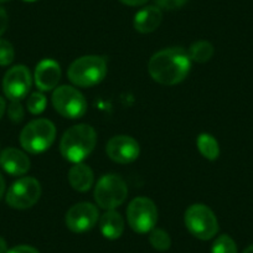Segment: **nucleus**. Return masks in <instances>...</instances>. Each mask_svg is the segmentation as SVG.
Listing matches in <instances>:
<instances>
[{
	"label": "nucleus",
	"instance_id": "1",
	"mask_svg": "<svg viewBox=\"0 0 253 253\" xmlns=\"http://www.w3.org/2000/svg\"><path fill=\"white\" fill-rule=\"evenodd\" d=\"M191 70V58L181 47H170L158 51L148 63V71L155 82L164 86H174L184 81Z\"/></svg>",
	"mask_w": 253,
	"mask_h": 253
},
{
	"label": "nucleus",
	"instance_id": "2",
	"mask_svg": "<svg viewBox=\"0 0 253 253\" xmlns=\"http://www.w3.org/2000/svg\"><path fill=\"white\" fill-rule=\"evenodd\" d=\"M96 144V130L88 124H77L63 133L60 150L65 159L79 164L93 152Z\"/></svg>",
	"mask_w": 253,
	"mask_h": 253
},
{
	"label": "nucleus",
	"instance_id": "3",
	"mask_svg": "<svg viewBox=\"0 0 253 253\" xmlns=\"http://www.w3.org/2000/svg\"><path fill=\"white\" fill-rule=\"evenodd\" d=\"M107 75V63L101 56L88 55L77 58L70 65L67 76L79 87H92L101 84Z\"/></svg>",
	"mask_w": 253,
	"mask_h": 253
},
{
	"label": "nucleus",
	"instance_id": "4",
	"mask_svg": "<svg viewBox=\"0 0 253 253\" xmlns=\"http://www.w3.org/2000/svg\"><path fill=\"white\" fill-rule=\"evenodd\" d=\"M56 126L48 119H35L24 126L20 133V144L31 154H41L53 144Z\"/></svg>",
	"mask_w": 253,
	"mask_h": 253
},
{
	"label": "nucleus",
	"instance_id": "5",
	"mask_svg": "<svg viewBox=\"0 0 253 253\" xmlns=\"http://www.w3.org/2000/svg\"><path fill=\"white\" fill-rule=\"evenodd\" d=\"M184 221L189 232L199 240H211L218 232L216 215L209 206L203 204L190 206L185 212Z\"/></svg>",
	"mask_w": 253,
	"mask_h": 253
},
{
	"label": "nucleus",
	"instance_id": "6",
	"mask_svg": "<svg viewBox=\"0 0 253 253\" xmlns=\"http://www.w3.org/2000/svg\"><path fill=\"white\" fill-rule=\"evenodd\" d=\"M128 186L119 175H103L94 187V200L104 210H114L126 201Z\"/></svg>",
	"mask_w": 253,
	"mask_h": 253
},
{
	"label": "nucleus",
	"instance_id": "7",
	"mask_svg": "<svg viewBox=\"0 0 253 253\" xmlns=\"http://www.w3.org/2000/svg\"><path fill=\"white\" fill-rule=\"evenodd\" d=\"M52 104L55 111L65 118H81L87 111V101L84 94L72 86H61L53 91Z\"/></svg>",
	"mask_w": 253,
	"mask_h": 253
},
{
	"label": "nucleus",
	"instance_id": "8",
	"mask_svg": "<svg viewBox=\"0 0 253 253\" xmlns=\"http://www.w3.org/2000/svg\"><path fill=\"white\" fill-rule=\"evenodd\" d=\"M126 220L135 232H150L158 222L157 206L148 198H135L126 209Z\"/></svg>",
	"mask_w": 253,
	"mask_h": 253
},
{
	"label": "nucleus",
	"instance_id": "9",
	"mask_svg": "<svg viewBox=\"0 0 253 253\" xmlns=\"http://www.w3.org/2000/svg\"><path fill=\"white\" fill-rule=\"evenodd\" d=\"M41 196V185L34 177H21L14 182L6 194V203L16 210H26L35 205Z\"/></svg>",
	"mask_w": 253,
	"mask_h": 253
},
{
	"label": "nucleus",
	"instance_id": "10",
	"mask_svg": "<svg viewBox=\"0 0 253 253\" xmlns=\"http://www.w3.org/2000/svg\"><path fill=\"white\" fill-rule=\"evenodd\" d=\"M31 84H33V80H31V74L28 67L24 65L14 66L4 76V94L10 101H21L28 96Z\"/></svg>",
	"mask_w": 253,
	"mask_h": 253
},
{
	"label": "nucleus",
	"instance_id": "11",
	"mask_svg": "<svg viewBox=\"0 0 253 253\" xmlns=\"http://www.w3.org/2000/svg\"><path fill=\"white\" fill-rule=\"evenodd\" d=\"M99 218L98 209L91 203H79L67 211L65 222L69 230L76 233H84L92 230Z\"/></svg>",
	"mask_w": 253,
	"mask_h": 253
},
{
	"label": "nucleus",
	"instance_id": "12",
	"mask_svg": "<svg viewBox=\"0 0 253 253\" xmlns=\"http://www.w3.org/2000/svg\"><path fill=\"white\" fill-rule=\"evenodd\" d=\"M106 152L113 162L118 164H129L138 159L140 148L134 138L129 135H116L108 140Z\"/></svg>",
	"mask_w": 253,
	"mask_h": 253
},
{
	"label": "nucleus",
	"instance_id": "13",
	"mask_svg": "<svg viewBox=\"0 0 253 253\" xmlns=\"http://www.w3.org/2000/svg\"><path fill=\"white\" fill-rule=\"evenodd\" d=\"M35 84L40 91L48 92L56 88L61 79V67L56 61L42 60L38 66H36L35 75Z\"/></svg>",
	"mask_w": 253,
	"mask_h": 253
},
{
	"label": "nucleus",
	"instance_id": "14",
	"mask_svg": "<svg viewBox=\"0 0 253 253\" xmlns=\"http://www.w3.org/2000/svg\"><path fill=\"white\" fill-rule=\"evenodd\" d=\"M0 167L8 174L20 176L30 169V159L25 153L16 148H6L0 153Z\"/></svg>",
	"mask_w": 253,
	"mask_h": 253
},
{
	"label": "nucleus",
	"instance_id": "15",
	"mask_svg": "<svg viewBox=\"0 0 253 253\" xmlns=\"http://www.w3.org/2000/svg\"><path fill=\"white\" fill-rule=\"evenodd\" d=\"M162 20V9L158 6H147L135 14L133 25L135 30L139 31L140 34H149L159 28Z\"/></svg>",
	"mask_w": 253,
	"mask_h": 253
},
{
	"label": "nucleus",
	"instance_id": "16",
	"mask_svg": "<svg viewBox=\"0 0 253 253\" xmlns=\"http://www.w3.org/2000/svg\"><path fill=\"white\" fill-rule=\"evenodd\" d=\"M99 230L103 237L108 240H117L123 235L124 220L116 210H107L99 220Z\"/></svg>",
	"mask_w": 253,
	"mask_h": 253
},
{
	"label": "nucleus",
	"instance_id": "17",
	"mask_svg": "<svg viewBox=\"0 0 253 253\" xmlns=\"http://www.w3.org/2000/svg\"><path fill=\"white\" fill-rule=\"evenodd\" d=\"M93 171H92V169L88 165L79 163V164H75L70 169L69 182L72 186V189H75L76 191H80V193L88 191L92 187V185H93Z\"/></svg>",
	"mask_w": 253,
	"mask_h": 253
},
{
	"label": "nucleus",
	"instance_id": "18",
	"mask_svg": "<svg viewBox=\"0 0 253 253\" xmlns=\"http://www.w3.org/2000/svg\"><path fill=\"white\" fill-rule=\"evenodd\" d=\"M196 144L201 155L208 160H216L220 155V147H218L217 140L211 134H208V133L200 134L196 140Z\"/></svg>",
	"mask_w": 253,
	"mask_h": 253
},
{
	"label": "nucleus",
	"instance_id": "19",
	"mask_svg": "<svg viewBox=\"0 0 253 253\" xmlns=\"http://www.w3.org/2000/svg\"><path fill=\"white\" fill-rule=\"evenodd\" d=\"M187 53H189L191 61H195L198 63H205L212 57L213 46L209 41H198L190 46Z\"/></svg>",
	"mask_w": 253,
	"mask_h": 253
},
{
	"label": "nucleus",
	"instance_id": "20",
	"mask_svg": "<svg viewBox=\"0 0 253 253\" xmlns=\"http://www.w3.org/2000/svg\"><path fill=\"white\" fill-rule=\"evenodd\" d=\"M149 242L153 246V248L160 251V252H164V251L169 250L170 246H171V238H170L169 233L165 232L164 230L154 228L153 231H150Z\"/></svg>",
	"mask_w": 253,
	"mask_h": 253
},
{
	"label": "nucleus",
	"instance_id": "21",
	"mask_svg": "<svg viewBox=\"0 0 253 253\" xmlns=\"http://www.w3.org/2000/svg\"><path fill=\"white\" fill-rule=\"evenodd\" d=\"M211 253H237V246L228 235H222L213 242Z\"/></svg>",
	"mask_w": 253,
	"mask_h": 253
},
{
	"label": "nucleus",
	"instance_id": "22",
	"mask_svg": "<svg viewBox=\"0 0 253 253\" xmlns=\"http://www.w3.org/2000/svg\"><path fill=\"white\" fill-rule=\"evenodd\" d=\"M46 97L43 96L40 92H35V93H31L30 97L28 98V102H26V106H28L29 112L31 114H41L46 108Z\"/></svg>",
	"mask_w": 253,
	"mask_h": 253
},
{
	"label": "nucleus",
	"instance_id": "23",
	"mask_svg": "<svg viewBox=\"0 0 253 253\" xmlns=\"http://www.w3.org/2000/svg\"><path fill=\"white\" fill-rule=\"evenodd\" d=\"M15 57V51L9 41L0 39V66H9Z\"/></svg>",
	"mask_w": 253,
	"mask_h": 253
},
{
	"label": "nucleus",
	"instance_id": "24",
	"mask_svg": "<svg viewBox=\"0 0 253 253\" xmlns=\"http://www.w3.org/2000/svg\"><path fill=\"white\" fill-rule=\"evenodd\" d=\"M8 116L14 123H20L24 119V108L20 101H10L8 107Z\"/></svg>",
	"mask_w": 253,
	"mask_h": 253
},
{
	"label": "nucleus",
	"instance_id": "25",
	"mask_svg": "<svg viewBox=\"0 0 253 253\" xmlns=\"http://www.w3.org/2000/svg\"><path fill=\"white\" fill-rule=\"evenodd\" d=\"M189 0H155L157 6L164 10H175L184 6Z\"/></svg>",
	"mask_w": 253,
	"mask_h": 253
},
{
	"label": "nucleus",
	"instance_id": "26",
	"mask_svg": "<svg viewBox=\"0 0 253 253\" xmlns=\"http://www.w3.org/2000/svg\"><path fill=\"white\" fill-rule=\"evenodd\" d=\"M6 253H40V252H39L36 248L31 247V246L23 245V246H16V247L11 248V250H9Z\"/></svg>",
	"mask_w": 253,
	"mask_h": 253
},
{
	"label": "nucleus",
	"instance_id": "27",
	"mask_svg": "<svg viewBox=\"0 0 253 253\" xmlns=\"http://www.w3.org/2000/svg\"><path fill=\"white\" fill-rule=\"evenodd\" d=\"M8 23H9L8 14H6V11L0 6V36L5 33L6 28H8Z\"/></svg>",
	"mask_w": 253,
	"mask_h": 253
},
{
	"label": "nucleus",
	"instance_id": "28",
	"mask_svg": "<svg viewBox=\"0 0 253 253\" xmlns=\"http://www.w3.org/2000/svg\"><path fill=\"white\" fill-rule=\"evenodd\" d=\"M119 1L129 6H140L148 3V0H119Z\"/></svg>",
	"mask_w": 253,
	"mask_h": 253
},
{
	"label": "nucleus",
	"instance_id": "29",
	"mask_svg": "<svg viewBox=\"0 0 253 253\" xmlns=\"http://www.w3.org/2000/svg\"><path fill=\"white\" fill-rule=\"evenodd\" d=\"M5 108H6L5 99H4L3 97H0V119H1V117L4 116V113H5Z\"/></svg>",
	"mask_w": 253,
	"mask_h": 253
},
{
	"label": "nucleus",
	"instance_id": "30",
	"mask_svg": "<svg viewBox=\"0 0 253 253\" xmlns=\"http://www.w3.org/2000/svg\"><path fill=\"white\" fill-rule=\"evenodd\" d=\"M4 193H5V181H4L3 175L0 174V199L3 198Z\"/></svg>",
	"mask_w": 253,
	"mask_h": 253
},
{
	"label": "nucleus",
	"instance_id": "31",
	"mask_svg": "<svg viewBox=\"0 0 253 253\" xmlns=\"http://www.w3.org/2000/svg\"><path fill=\"white\" fill-rule=\"evenodd\" d=\"M8 252V246H6L5 240L0 236V253H6Z\"/></svg>",
	"mask_w": 253,
	"mask_h": 253
},
{
	"label": "nucleus",
	"instance_id": "32",
	"mask_svg": "<svg viewBox=\"0 0 253 253\" xmlns=\"http://www.w3.org/2000/svg\"><path fill=\"white\" fill-rule=\"evenodd\" d=\"M243 253H253V245L250 246L248 248H246L245 252H243Z\"/></svg>",
	"mask_w": 253,
	"mask_h": 253
},
{
	"label": "nucleus",
	"instance_id": "33",
	"mask_svg": "<svg viewBox=\"0 0 253 253\" xmlns=\"http://www.w3.org/2000/svg\"><path fill=\"white\" fill-rule=\"evenodd\" d=\"M6 1H10V0H0V3H6Z\"/></svg>",
	"mask_w": 253,
	"mask_h": 253
},
{
	"label": "nucleus",
	"instance_id": "34",
	"mask_svg": "<svg viewBox=\"0 0 253 253\" xmlns=\"http://www.w3.org/2000/svg\"><path fill=\"white\" fill-rule=\"evenodd\" d=\"M24 1H36V0H24Z\"/></svg>",
	"mask_w": 253,
	"mask_h": 253
}]
</instances>
